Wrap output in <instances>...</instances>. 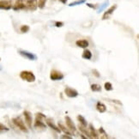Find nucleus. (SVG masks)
<instances>
[{
    "instance_id": "1",
    "label": "nucleus",
    "mask_w": 139,
    "mask_h": 139,
    "mask_svg": "<svg viewBox=\"0 0 139 139\" xmlns=\"http://www.w3.org/2000/svg\"><path fill=\"white\" fill-rule=\"evenodd\" d=\"M20 77L24 81L29 82H33L35 81V76L32 71H23L20 73Z\"/></svg>"
},
{
    "instance_id": "2",
    "label": "nucleus",
    "mask_w": 139,
    "mask_h": 139,
    "mask_svg": "<svg viewBox=\"0 0 139 139\" xmlns=\"http://www.w3.org/2000/svg\"><path fill=\"white\" fill-rule=\"evenodd\" d=\"M42 119H46V116L41 113H37L35 115L34 127L35 128H46V124L42 121Z\"/></svg>"
},
{
    "instance_id": "3",
    "label": "nucleus",
    "mask_w": 139,
    "mask_h": 139,
    "mask_svg": "<svg viewBox=\"0 0 139 139\" xmlns=\"http://www.w3.org/2000/svg\"><path fill=\"white\" fill-rule=\"evenodd\" d=\"M64 77L65 76L60 71H57V70H52L51 74H50V78L52 81H60V80L64 79Z\"/></svg>"
},
{
    "instance_id": "4",
    "label": "nucleus",
    "mask_w": 139,
    "mask_h": 139,
    "mask_svg": "<svg viewBox=\"0 0 139 139\" xmlns=\"http://www.w3.org/2000/svg\"><path fill=\"white\" fill-rule=\"evenodd\" d=\"M12 121H13V123L15 124V126L16 127H18L21 130H23V131H24V132H27V127L25 126L24 122L22 120L21 118H14L12 119Z\"/></svg>"
},
{
    "instance_id": "5",
    "label": "nucleus",
    "mask_w": 139,
    "mask_h": 139,
    "mask_svg": "<svg viewBox=\"0 0 139 139\" xmlns=\"http://www.w3.org/2000/svg\"><path fill=\"white\" fill-rule=\"evenodd\" d=\"M25 3V9L30 10H35L37 5V0H24Z\"/></svg>"
},
{
    "instance_id": "6",
    "label": "nucleus",
    "mask_w": 139,
    "mask_h": 139,
    "mask_svg": "<svg viewBox=\"0 0 139 139\" xmlns=\"http://www.w3.org/2000/svg\"><path fill=\"white\" fill-rule=\"evenodd\" d=\"M19 54L22 55L23 57L26 58L27 59L29 60H36L37 59V56L35 54L32 53V52H29L27 51H23V50H20L19 51Z\"/></svg>"
},
{
    "instance_id": "7",
    "label": "nucleus",
    "mask_w": 139,
    "mask_h": 139,
    "mask_svg": "<svg viewBox=\"0 0 139 139\" xmlns=\"http://www.w3.org/2000/svg\"><path fill=\"white\" fill-rule=\"evenodd\" d=\"M65 93L68 97H70V98H76L79 94L76 89H74V88H70V87H66L65 88Z\"/></svg>"
},
{
    "instance_id": "8",
    "label": "nucleus",
    "mask_w": 139,
    "mask_h": 139,
    "mask_svg": "<svg viewBox=\"0 0 139 139\" xmlns=\"http://www.w3.org/2000/svg\"><path fill=\"white\" fill-rule=\"evenodd\" d=\"M12 7L11 0H0V10H10Z\"/></svg>"
},
{
    "instance_id": "9",
    "label": "nucleus",
    "mask_w": 139,
    "mask_h": 139,
    "mask_svg": "<svg viewBox=\"0 0 139 139\" xmlns=\"http://www.w3.org/2000/svg\"><path fill=\"white\" fill-rule=\"evenodd\" d=\"M65 122H66V126L69 128L70 130H71V131L75 132L77 130V128H76V126H75V124L73 123V121H72V119L70 118L69 116H66L65 117Z\"/></svg>"
},
{
    "instance_id": "10",
    "label": "nucleus",
    "mask_w": 139,
    "mask_h": 139,
    "mask_svg": "<svg viewBox=\"0 0 139 139\" xmlns=\"http://www.w3.org/2000/svg\"><path fill=\"white\" fill-rule=\"evenodd\" d=\"M23 115H24V118H25V122L27 123V126H29V128H31L32 127V121H33L31 113H30V112H29V111H24Z\"/></svg>"
},
{
    "instance_id": "11",
    "label": "nucleus",
    "mask_w": 139,
    "mask_h": 139,
    "mask_svg": "<svg viewBox=\"0 0 139 139\" xmlns=\"http://www.w3.org/2000/svg\"><path fill=\"white\" fill-rule=\"evenodd\" d=\"M117 9V4H114L113 5V6H111L109 9H108L107 11L104 13L103 16H102V20H107V19L109 18V16L112 15V14L114 12V10Z\"/></svg>"
},
{
    "instance_id": "12",
    "label": "nucleus",
    "mask_w": 139,
    "mask_h": 139,
    "mask_svg": "<svg viewBox=\"0 0 139 139\" xmlns=\"http://www.w3.org/2000/svg\"><path fill=\"white\" fill-rule=\"evenodd\" d=\"M25 9V3L24 0H16L15 4L13 6L14 10H23Z\"/></svg>"
},
{
    "instance_id": "13",
    "label": "nucleus",
    "mask_w": 139,
    "mask_h": 139,
    "mask_svg": "<svg viewBox=\"0 0 139 139\" xmlns=\"http://www.w3.org/2000/svg\"><path fill=\"white\" fill-rule=\"evenodd\" d=\"M76 45L78 47L85 49L88 46V41L87 40H79L76 42Z\"/></svg>"
},
{
    "instance_id": "14",
    "label": "nucleus",
    "mask_w": 139,
    "mask_h": 139,
    "mask_svg": "<svg viewBox=\"0 0 139 139\" xmlns=\"http://www.w3.org/2000/svg\"><path fill=\"white\" fill-rule=\"evenodd\" d=\"M46 124L49 127H51L52 130H54L55 131H57L58 133H60L61 132V130L59 129V127H58L57 126H55V124H53V122H52L51 119H47L46 120Z\"/></svg>"
},
{
    "instance_id": "15",
    "label": "nucleus",
    "mask_w": 139,
    "mask_h": 139,
    "mask_svg": "<svg viewBox=\"0 0 139 139\" xmlns=\"http://www.w3.org/2000/svg\"><path fill=\"white\" fill-rule=\"evenodd\" d=\"M96 109L101 113H103L107 111V107H106V105L102 103V102L99 101V102H97V104H96Z\"/></svg>"
},
{
    "instance_id": "16",
    "label": "nucleus",
    "mask_w": 139,
    "mask_h": 139,
    "mask_svg": "<svg viewBox=\"0 0 139 139\" xmlns=\"http://www.w3.org/2000/svg\"><path fill=\"white\" fill-rule=\"evenodd\" d=\"M89 134L91 136V137H94V138H98L99 136H98V133H97L96 130L94 129V127L93 126L92 124H89Z\"/></svg>"
},
{
    "instance_id": "17",
    "label": "nucleus",
    "mask_w": 139,
    "mask_h": 139,
    "mask_svg": "<svg viewBox=\"0 0 139 139\" xmlns=\"http://www.w3.org/2000/svg\"><path fill=\"white\" fill-rule=\"evenodd\" d=\"M82 58H84V59H87V60H89L92 58V52H91L89 50L86 49L84 51L82 52Z\"/></svg>"
},
{
    "instance_id": "18",
    "label": "nucleus",
    "mask_w": 139,
    "mask_h": 139,
    "mask_svg": "<svg viewBox=\"0 0 139 139\" xmlns=\"http://www.w3.org/2000/svg\"><path fill=\"white\" fill-rule=\"evenodd\" d=\"M78 128H79V130H81V131L84 134L86 137H88V138H92L91 137V136H90V134H89V131L86 129V127L85 126H81V124H79V126H78Z\"/></svg>"
},
{
    "instance_id": "19",
    "label": "nucleus",
    "mask_w": 139,
    "mask_h": 139,
    "mask_svg": "<svg viewBox=\"0 0 139 139\" xmlns=\"http://www.w3.org/2000/svg\"><path fill=\"white\" fill-rule=\"evenodd\" d=\"M77 119H78V121L80 122L81 126L87 127V126H88V122H87V120H86V119H85L84 117L82 116V115H78V116H77Z\"/></svg>"
},
{
    "instance_id": "20",
    "label": "nucleus",
    "mask_w": 139,
    "mask_h": 139,
    "mask_svg": "<svg viewBox=\"0 0 139 139\" xmlns=\"http://www.w3.org/2000/svg\"><path fill=\"white\" fill-rule=\"evenodd\" d=\"M90 88L91 90L94 91V92H100V91H101V85L99 84H96V83H94L90 86Z\"/></svg>"
},
{
    "instance_id": "21",
    "label": "nucleus",
    "mask_w": 139,
    "mask_h": 139,
    "mask_svg": "<svg viewBox=\"0 0 139 139\" xmlns=\"http://www.w3.org/2000/svg\"><path fill=\"white\" fill-rule=\"evenodd\" d=\"M58 127H59V129H60L61 130H63V131L65 132L66 135H70V136H71V131H69L67 128H65V127L64 126L63 124H61V123L58 124Z\"/></svg>"
},
{
    "instance_id": "22",
    "label": "nucleus",
    "mask_w": 139,
    "mask_h": 139,
    "mask_svg": "<svg viewBox=\"0 0 139 139\" xmlns=\"http://www.w3.org/2000/svg\"><path fill=\"white\" fill-rule=\"evenodd\" d=\"M86 2V0H77V1H75L73 3H71V4H69L70 7H72V6H77V5H79V4H84Z\"/></svg>"
},
{
    "instance_id": "23",
    "label": "nucleus",
    "mask_w": 139,
    "mask_h": 139,
    "mask_svg": "<svg viewBox=\"0 0 139 139\" xmlns=\"http://www.w3.org/2000/svg\"><path fill=\"white\" fill-rule=\"evenodd\" d=\"M46 3V0H37V5L40 9H43V8L45 7Z\"/></svg>"
},
{
    "instance_id": "24",
    "label": "nucleus",
    "mask_w": 139,
    "mask_h": 139,
    "mask_svg": "<svg viewBox=\"0 0 139 139\" xmlns=\"http://www.w3.org/2000/svg\"><path fill=\"white\" fill-rule=\"evenodd\" d=\"M29 29H30L29 26H27V25H23V26L21 27V29H20V31H21V33L24 34V33H27V32H29Z\"/></svg>"
},
{
    "instance_id": "25",
    "label": "nucleus",
    "mask_w": 139,
    "mask_h": 139,
    "mask_svg": "<svg viewBox=\"0 0 139 139\" xmlns=\"http://www.w3.org/2000/svg\"><path fill=\"white\" fill-rule=\"evenodd\" d=\"M104 88H105V89L107 91H112L113 89V85H112V83H111V82H106L105 85H104Z\"/></svg>"
},
{
    "instance_id": "26",
    "label": "nucleus",
    "mask_w": 139,
    "mask_h": 139,
    "mask_svg": "<svg viewBox=\"0 0 139 139\" xmlns=\"http://www.w3.org/2000/svg\"><path fill=\"white\" fill-rule=\"evenodd\" d=\"M108 3H109V2H108V0H107V1H106V2L104 3L103 4H101V6L100 7V9L98 10V11H97V13H98V14H100V13H101V12L102 11V10H103L105 9V8L107 6Z\"/></svg>"
},
{
    "instance_id": "27",
    "label": "nucleus",
    "mask_w": 139,
    "mask_h": 139,
    "mask_svg": "<svg viewBox=\"0 0 139 139\" xmlns=\"http://www.w3.org/2000/svg\"><path fill=\"white\" fill-rule=\"evenodd\" d=\"M7 130H9V128H7L4 124L0 123V131H7Z\"/></svg>"
},
{
    "instance_id": "28",
    "label": "nucleus",
    "mask_w": 139,
    "mask_h": 139,
    "mask_svg": "<svg viewBox=\"0 0 139 139\" xmlns=\"http://www.w3.org/2000/svg\"><path fill=\"white\" fill-rule=\"evenodd\" d=\"M55 26L57 27H61L64 26V23L63 22H56V23H55Z\"/></svg>"
},
{
    "instance_id": "29",
    "label": "nucleus",
    "mask_w": 139,
    "mask_h": 139,
    "mask_svg": "<svg viewBox=\"0 0 139 139\" xmlns=\"http://www.w3.org/2000/svg\"><path fill=\"white\" fill-rule=\"evenodd\" d=\"M92 72H93V74H94L96 77H101V75L99 74V72H98V71H97V70H93Z\"/></svg>"
},
{
    "instance_id": "30",
    "label": "nucleus",
    "mask_w": 139,
    "mask_h": 139,
    "mask_svg": "<svg viewBox=\"0 0 139 139\" xmlns=\"http://www.w3.org/2000/svg\"><path fill=\"white\" fill-rule=\"evenodd\" d=\"M111 101H112V102H113V103H117V104H119V105L122 106V103H121L120 101H119L118 100H111Z\"/></svg>"
},
{
    "instance_id": "31",
    "label": "nucleus",
    "mask_w": 139,
    "mask_h": 139,
    "mask_svg": "<svg viewBox=\"0 0 139 139\" xmlns=\"http://www.w3.org/2000/svg\"><path fill=\"white\" fill-rule=\"evenodd\" d=\"M87 6L92 8V9H96L97 5H94V4H87Z\"/></svg>"
},
{
    "instance_id": "32",
    "label": "nucleus",
    "mask_w": 139,
    "mask_h": 139,
    "mask_svg": "<svg viewBox=\"0 0 139 139\" xmlns=\"http://www.w3.org/2000/svg\"><path fill=\"white\" fill-rule=\"evenodd\" d=\"M61 138H67V139H71L72 137H71V136H62V137H61Z\"/></svg>"
},
{
    "instance_id": "33",
    "label": "nucleus",
    "mask_w": 139,
    "mask_h": 139,
    "mask_svg": "<svg viewBox=\"0 0 139 139\" xmlns=\"http://www.w3.org/2000/svg\"><path fill=\"white\" fill-rule=\"evenodd\" d=\"M60 1L62 2L63 4H65V3H66V1H67V0H60Z\"/></svg>"
},
{
    "instance_id": "34",
    "label": "nucleus",
    "mask_w": 139,
    "mask_h": 139,
    "mask_svg": "<svg viewBox=\"0 0 139 139\" xmlns=\"http://www.w3.org/2000/svg\"><path fill=\"white\" fill-rule=\"evenodd\" d=\"M81 137L82 138H87V137H84V136H82V135H81Z\"/></svg>"
}]
</instances>
